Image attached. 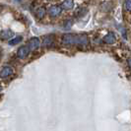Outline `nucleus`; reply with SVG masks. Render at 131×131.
I'll return each mask as SVG.
<instances>
[{"instance_id": "nucleus-1", "label": "nucleus", "mask_w": 131, "mask_h": 131, "mask_svg": "<svg viewBox=\"0 0 131 131\" xmlns=\"http://www.w3.org/2000/svg\"><path fill=\"white\" fill-rule=\"evenodd\" d=\"M62 42L67 46H86L89 45V39L84 34H64L62 36Z\"/></svg>"}, {"instance_id": "nucleus-2", "label": "nucleus", "mask_w": 131, "mask_h": 131, "mask_svg": "<svg viewBox=\"0 0 131 131\" xmlns=\"http://www.w3.org/2000/svg\"><path fill=\"white\" fill-rule=\"evenodd\" d=\"M29 53H30V48L28 47V46H23L18 48V50H17V56L21 59H24L29 55Z\"/></svg>"}, {"instance_id": "nucleus-3", "label": "nucleus", "mask_w": 131, "mask_h": 131, "mask_svg": "<svg viewBox=\"0 0 131 131\" xmlns=\"http://www.w3.org/2000/svg\"><path fill=\"white\" fill-rule=\"evenodd\" d=\"M40 46V40L39 38H32L28 41V47L30 48V50H36L38 49Z\"/></svg>"}, {"instance_id": "nucleus-4", "label": "nucleus", "mask_w": 131, "mask_h": 131, "mask_svg": "<svg viewBox=\"0 0 131 131\" xmlns=\"http://www.w3.org/2000/svg\"><path fill=\"white\" fill-rule=\"evenodd\" d=\"M14 70L12 67L10 66H4L2 68V70L0 71V79H5L8 78L9 76H11L13 74Z\"/></svg>"}, {"instance_id": "nucleus-5", "label": "nucleus", "mask_w": 131, "mask_h": 131, "mask_svg": "<svg viewBox=\"0 0 131 131\" xmlns=\"http://www.w3.org/2000/svg\"><path fill=\"white\" fill-rule=\"evenodd\" d=\"M61 11H62V8L58 5H52V6L49 7V9H48V14L53 17V18H55V17H57L59 14L61 13Z\"/></svg>"}, {"instance_id": "nucleus-6", "label": "nucleus", "mask_w": 131, "mask_h": 131, "mask_svg": "<svg viewBox=\"0 0 131 131\" xmlns=\"http://www.w3.org/2000/svg\"><path fill=\"white\" fill-rule=\"evenodd\" d=\"M103 40L106 45H113L116 41V37H115V35L112 32H111L107 35H105V37H104V39H103Z\"/></svg>"}, {"instance_id": "nucleus-7", "label": "nucleus", "mask_w": 131, "mask_h": 131, "mask_svg": "<svg viewBox=\"0 0 131 131\" xmlns=\"http://www.w3.org/2000/svg\"><path fill=\"white\" fill-rule=\"evenodd\" d=\"M14 37V32L11 30H3L0 32V39H10Z\"/></svg>"}, {"instance_id": "nucleus-8", "label": "nucleus", "mask_w": 131, "mask_h": 131, "mask_svg": "<svg viewBox=\"0 0 131 131\" xmlns=\"http://www.w3.org/2000/svg\"><path fill=\"white\" fill-rule=\"evenodd\" d=\"M53 41H54V39H53V36H46V38L43 39V46H46V47H51L53 46Z\"/></svg>"}, {"instance_id": "nucleus-9", "label": "nucleus", "mask_w": 131, "mask_h": 131, "mask_svg": "<svg viewBox=\"0 0 131 131\" xmlns=\"http://www.w3.org/2000/svg\"><path fill=\"white\" fill-rule=\"evenodd\" d=\"M73 7H74V1L73 0H64L61 8L65 9V10H71Z\"/></svg>"}, {"instance_id": "nucleus-10", "label": "nucleus", "mask_w": 131, "mask_h": 131, "mask_svg": "<svg viewBox=\"0 0 131 131\" xmlns=\"http://www.w3.org/2000/svg\"><path fill=\"white\" fill-rule=\"evenodd\" d=\"M46 8L39 7V8L37 9V11H36V17H37L38 19H42V18L46 16Z\"/></svg>"}, {"instance_id": "nucleus-11", "label": "nucleus", "mask_w": 131, "mask_h": 131, "mask_svg": "<svg viewBox=\"0 0 131 131\" xmlns=\"http://www.w3.org/2000/svg\"><path fill=\"white\" fill-rule=\"evenodd\" d=\"M22 39H23V38H22L21 36H18V37H16V38H14V39H10V40H9V45H10V46H15V45H18L19 42H21V41H22Z\"/></svg>"}, {"instance_id": "nucleus-12", "label": "nucleus", "mask_w": 131, "mask_h": 131, "mask_svg": "<svg viewBox=\"0 0 131 131\" xmlns=\"http://www.w3.org/2000/svg\"><path fill=\"white\" fill-rule=\"evenodd\" d=\"M124 6H125V9L128 12H131V0H125Z\"/></svg>"}, {"instance_id": "nucleus-13", "label": "nucleus", "mask_w": 131, "mask_h": 131, "mask_svg": "<svg viewBox=\"0 0 131 131\" xmlns=\"http://www.w3.org/2000/svg\"><path fill=\"white\" fill-rule=\"evenodd\" d=\"M127 64H128V66H129V68L131 69V57H130V58L127 59Z\"/></svg>"}, {"instance_id": "nucleus-14", "label": "nucleus", "mask_w": 131, "mask_h": 131, "mask_svg": "<svg viewBox=\"0 0 131 131\" xmlns=\"http://www.w3.org/2000/svg\"><path fill=\"white\" fill-rule=\"evenodd\" d=\"M16 1H17V2H20V1H21V0H16Z\"/></svg>"}, {"instance_id": "nucleus-15", "label": "nucleus", "mask_w": 131, "mask_h": 131, "mask_svg": "<svg viewBox=\"0 0 131 131\" xmlns=\"http://www.w3.org/2000/svg\"><path fill=\"white\" fill-rule=\"evenodd\" d=\"M0 92H1V88H0Z\"/></svg>"}]
</instances>
